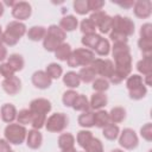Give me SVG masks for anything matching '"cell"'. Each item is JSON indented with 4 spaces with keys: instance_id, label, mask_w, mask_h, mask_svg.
<instances>
[{
    "instance_id": "25",
    "label": "cell",
    "mask_w": 152,
    "mask_h": 152,
    "mask_svg": "<svg viewBox=\"0 0 152 152\" xmlns=\"http://www.w3.org/2000/svg\"><path fill=\"white\" fill-rule=\"evenodd\" d=\"M137 69L142 75H150L152 74V56L151 57H142L137 63Z\"/></svg>"
},
{
    "instance_id": "42",
    "label": "cell",
    "mask_w": 152,
    "mask_h": 152,
    "mask_svg": "<svg viewBox=\"0 0 152 152\" xmlns=\"http://www.w3.org/2000/svg\"><path fill=\"white\" fill-rule=\"evenodd\" d=\"M45 121H46V115H42V114H33L32 113V121L31 125L34 129H40L43 126H45Z\"/></svg>"
},
{
    "instance_id": "5",
    "label": "cell",
    "mask_w": 152,
    "mask_h": 152,
    "mask_svg": "<svg viewBox=\"0 0 152 152\" xmlns=\"http://www.w3.org/2000/svg\"><path fill=\"white\" fill-rule=\"evenodd\" d=\"M110 31L129 37L134 33V23L127 17H121L116 14L112 17V30Z\"/></svg>"
},
{
    "instance_id": "8",
    "label": "cell",
    "mask_w": 152,
    "mask_h": 152,
    "mask_svg": "<svg viewBox=\"0 0 152 152\" xmlns=\"http://www.w3.org/2000/svg\"><path fill=\"white\" fill-rule=\"evenodd\" d=\"M138 137L135 134V132L131 128H125L119 137V144L126 148V150H133L138 146Z\"/></svg>"
},
{
    "instance_id": "35",
    "label": "cell",
    "mask_w": 152,
    "mask_h": 152,
    "mask_svg": "<svg viewBox=\"0 0 152 152\" xmlns=\"http://www.w3.org/2000/svg\"><path fill=\"white\" fill-rule=\"evenodd\" d=\"M91 138H93V134H91L90 131L82 129V131H80V132L77 133V138H76V140H77V144H78L82 148H84V147L87 146V144L91 140Z\"/></svg>"
},
{
    "instance_id": "2",
    "label": "cell",
    "mask_w": 152,
    "mask_h": 152,
    "mask_svg": "<svg viewBox=\"0 0 152 152\" xmlns=\"http://www.w3.org/2000/svg\"><path fill=\"white\" fill-rule=\"evenodd\" d=\"M26 33V26L21 21L13 20L7 24L5 32L2 33V43L6 45H15L19 39Z\"/></svg>"
},
{
    "instance_id": "39",
    "label": "cell",
    "mask_w": 152,
    "mask_h": 152,
    "mask_svg": "<svg viewBox=\"0 0 152 152\" xmlns=\"http://www.w3.org/2000/svg\"><path fill=\"white\" fill-rule=\"evenodd\" d=\"M80 28H81V32L83 34H91V33H96V26L91 23V20L89 18L87 19H83L81 21V25H80Z\"/></svg>"
},
{
    "instance_id": "46",
    "label": "cell",
    "mask_w": 152,
    "mask_h": 152,
    "mask_svg": "<svg viewBox=\"0 0 152 152\" xmlns=\"http://www.w3.org/2000/svg\"><path fill=\"white\" fill-rule=\"evenodd\" d=\"M97 28L100 30L101 33H109L112 30V17L107 14V17L102 20V23L97 26Z\"/></svg>"
},
{
    "instance_id": "20",
    "label": "cell",
    "mask_w": 152,
    "mask_h": 152,
    "mask_svg": "<svg viewBox=\"0 0 152 152\" xmlns=\"http://www.w3.org/2000/svg\"><path fill=\"white\" fill-rule=\"evenodd\" d=\"M75 145V137L71 133H62L58 138V147L61 150L72 148Z\"/></svg>"
},
{
    "instance_id": "55",
    "label": "cell",
    "mask_w": 152,
    "mask_h": 152,
    "mask_svg": "<svg viewBox=\"0 0 152 152\" xmlns=\"http://www.w3.org/2000/svg\"><path fill=\"white\" fill-rule=\"evenodd\" d=\"M151 76H152V74H150V75H145V82H146L145 86H151Z\"/></svg>"
},
{
    "instance_id": "44",
    "label": "cell",
    "mask_w": 152,
    "mask_h": 152,
    "mask_svg": "<svg viewBox=\"0 0 152 152\" xmlns=\"http://www.w3.org/2000/svg\"><path fill=\"white\" fill-rule=\"evenodd\" d=\"M129 52V46L127 43H114L113 44V57L116 55H121V53H126Z\"/></svg>"
},
{
    "instance_id": "10",
    "label": "cell",
    "mask_w": 152,
    "mask_h": 152,
    "mask_svg": "<svg viewBox=\"0 0 152 152\" xmlns=\"http://www.w3.org/2000/svg\"><path fill=\"white\" fill-rule=\"evenodd\" d=\"M133 11H134L135 17H138V18H141V19L148 18L151 15V12H152V2L150 0L134 1Z\"/></svg>"
},
{
    "instance_id": "32",
    "label": "cell",
    "mask_w": 152,
    "mask_h": 152,
    "mask_svg": "<svg viewBox=\"0 0 152 152\" xmlns=\"http://www.w3.org/2000/svg\"><path fill=\"white\" fill-rule=\"evenodd\" d=\"M94 50H95V52H96L99 56H107V55L109 53V51H110V45H109L108 39L101 37L100 40L97 42L96 46L94 48Z\"/></svg>"
},
{
    "instance_id": "9",
    "label": "cell",
    "mask_w": 152,
    "mask_h": 152,
    "mask_svg": "<svg viewBox=\"0 0 152 152\" xmlns=\"http://www.w3.org/2000/svg\"><path fill=\"white\" fill-rule=\"evenodd\" d=\"M32 13V7L26 1H18L12 7V15L18 20H25L27 19Z\"/></svg>"
},
{
    "instance_id": "7",
    "label": "cell",
    "mask_w": 152,
    "mask_h": 152,
    "mask_svg": "<svg viewBox=\"0 0 152 152\" xmlns=\"http://www.w3.org/2000/svg\"><path fill=\"white\" fill-rule=\"evenodd\" d=\"M90 66L93 68L96 75L102 76L103 78H109L114 72V64L110 59L95 58L90 64Z\"/></svg>"
},
{
    "instance_id": "33",
    "label": "cell",
    "mask_w": 152,
    "mask_h": 152,
    "mask_svg": "<svg viewBox=\"0 0 152 152\" xmlns=\"http://www.w3.org/2000/svg\"><path fill=\"white\" fill-rule=\"evenodd\" d=\"M138 46H139L140 51L142 52L144 57H151L152 56V39L140 38L138 40Z\"/></svg>"
},
{
    "instance_id": "53",
    "label": "cell",
    "mask_w": 152,
    "mask_h": 152,
    "mask_svg": "<svg viewBox=\"0 0 152 152\" xmlns=\"http://www.w3.org/2000/svg\"><path fill=\"white\" fill-rule=\"evenodd\" d=\"M7 58V49L4 44H0V62L5 61Z\"/></svg>"
},
{
    "instance_id": "4",
    "label": "cell",
    "mask_w": 152,
    "mask_h": 152,
    "mask_svg": "<svg viewBox=\"0 0 152 152\" xmlns=\"http://www.w3.org/2000/svg\"><path fill=\"white\" fill-rule=\"evenodd\" d=\"M5 139L13 145H20L24 142V140L26 139L27 135V131L26 128L20 125V124H8L5 128Z\"/></svg>"
},
{
    "instance_id": "51",
    "label": "cell",
    "mask_w": 152,
    "mask_h": 152,
    "mask_svg": "<svg viewBox=\"0 0 152 152\" xmlns=\"http://www.w3.org/2000/svg\"><path fill=\"white\" fill-rule=\"evenodd\" d=\"M109 38L113 40V43H127V37L118 33V32H109Z\"/></svg>"
},
{
    "instance_id": "40",
    "label": "cell",
    "mask_w": 152,
    "mask_h": 152,
    "mask_svg": "<svg viewBox=\"0 0 152 152\" xmlns=\"http://www.w3.org/2000/svg\"><path fill=\"white\" fill-rule=\"evenodd\" d=\"M128 91H129V97L132 100H140V99L145 97V95L147 93V88L142 83L141 86H139V87H137V88H134L132 90H128Z\"/></svg>"
},
{
    "instance_id": "26",
    "label": "cell",
    "mask_w": 152,
    "mask_h": 152,
    "mask_svg": "<svg viewBox=\"0 0 152 152\" xmlns=\"http://www.w3.org/2000/svg\"><path fill=\"white\" fill-rule=\"evenodd\" d=\"M63 82L66 87L69 88H77L81 83V80L78 77V74H76L75 71H69L63 76Z\"/></svg>"
},
{
    "instance_id": "12",
    "label": "cell",
    "mask_w": 152,
    "mask_h": 152,
    "mask_svg": "<svg viewBox=\"0 0 152 152\" xmlns=\"http://www.w3.org/2000/svg\"><path fill=\"white\" fill-rule=\"evenodd\" d=\"M1 87L8 95H17L21 89V81L18 76L13 75L12 77L5 78L1 83Z\"/></svg>"
},
{
    "instance_id": "58",
    "label": "cell",
    "mask_w": 152,
    "mask_h": 152,
    "mask_svg": "<svg viewBox=\"0 0 152 152\" xmlns=\"http://www.w3.org/2000/svg\"><path fill=\"white\" fill-rule=\"evenodd\" d=\"M2 30H1V26H0V44H2Z\"/></svg>"
},
{
    "instance_id": "29",
    "label": "cell",
    "mask_w": 152,
    "mask_h": 152,
    "mask_svg": "<svg viewBox=\"0 0 152 152\" xmlns=\"http://www.w3.org/2000/svg\"><path fill=\"white\" fill-rule=\"evenodd\" d=\"M71 51H72V50H71V46H70L68 43H63V44H61V45L56 49L55 55H56L57 59H59V61H66V59L69 58Z\"/></svg>"
},
{
    "instance_id": "45",
    "label": "cell",
    "mask_w": 152,
    "mask_h": 152,
    "mask_svg": "<svg viewBox=\"0 0 152 152\" xmlns=\"http://www.w3.org/2000/svg\"><path fill=\"white\" fill-rule=\"evenodd\" d=\"M107 17V13L104 12V11H97V12H93L91 13V15L89 17V19L91 20V23L96 26V28H97V26L102 23V20L104 19Z\"/></svg>"
},
{
    "instance_id": "18",
    "label": "cell",
    "mask_w": 152,
    "mask_h": 152,
    "mask_svg": "<svg viewBox=\"0 0 152 152\" xmlns=\"http://www.w3.org/2000/svg\"><path fill=\"white\" fill-rule=\"evenodd\" d=\"M78 25V21H77V18L74 17V15H65L59 21V27L64 31V32H70V31H74Z\"/></svg>"
},
{
    "instance_id": "36",
    "label": "cell",
    "mask_w": 152,
    "mask_h": 152,
    "mask_svg": "<svg viewBox=\"0 0 152 152\" xmlns=\"http://www.w3.org/2000/svg\"><path fill=\"white\" fill-rule=\"evenodd\" d=\"M17 121L18 124L20 125H27L30 124L31 125V121H32V113L30 109H21L19 110V113H17Z\"/></svg>"
},
{
    "instance_id": "17",
    "label": "cell",
    "mask_w": 152,
    "mask_h": 152,
    "mask_svg": "<svg viewBox=\"0 0 152 152\" xmlns=\"http://www.w3.org/2000/svg\"><path fill=\"white\" fill-rule=\"evenodd\" d=\"M109 124H112V122H110L108 112L100 109L94 113V126H96L99 128H103Z\"/></svg>"
},
{
    "instance_id": "30",
    "label": "cell",
    "mask_w": 152,
    "mask_h": 152,
    "mask_svg": "<svg viewBox=\"0 0 152 152\" xmlns=\"http://www.w3.org/2000/svg\"><path fill=\"white\" fill-rule=\"evenodd\" d=\"M45 72H46V75H48L51 80H57V78H59V77L62 76L63 69H62V66H61L59 64H57V63H50V64L46 66Z\"/></svg>"
},
{
    "instance_id": "47",
    "label": "cell",
    "mask_w": 152,
    "mask_h": 152,
    "mask_svg": "<svg viewBox=\"0 0 152 152\" xmlns=\"http://www.w3.org/2000/svg\"><path fill=\"white\" fill-rule=\"evenodd\" d=\"M140 134H141V137H142L145 140L151 141V140H152V124H150V122L145 124V125L140 128Z\"/></svg>"
},
{
    "instance_id": "52",
    "label": "cell",
    "mask_w": 152,
    "mask_h": 152,
    "mask_svg": "<svg viewBox=\"0 0 152 152\" xmlns=\"http://www.w3.org/2000/svg\"><path fill=\"white\" fill-rule=\"evenodd\" d=\"M0 152H12L10 142L6 139H0Z\"/></svg>"
},
{
    "instance_id": "57",
    "label": "cell",
    "mask_w": 152,
    "mask_h": 152,
    "mask_svg": "<svg viewBox=\"0 0 152 152\" xmlns=\"http://www.w3.org/2000/svg\"><path fill=\"white\" fill-rule=\"evenodd\" d=\"M62 152H77V151L75 150V147H72V148H68V150H62Z\"/></svg>"
},
{
    "instance_id": "43",
    "label": "cell",
    "mask_w": 152,
    "mask_h": 152,
    "mask_svg": "<svg viewBox=\"0 0 152 152\" xmlns=\"http://www.w3.org/2000/svg\"><path fill=\"white\" fill-rule=\"evenodd\" d=\"M74 10L83 15V14H87L89 12V8H88V0H76L74 1Z\"/></svg>"
},
{
    "instance_id": "13",
    "label": "cell",
    "mask_w": 152,
    "mask_h": 152,
    "mask_svg": "<svg viewBox=\"0 0 152 152\" xmlns=\"http://www.w3.org/2000/svg\"><path fill=\"white\" fill-rule=\"evenodd\" d=\"M32 83L38 89H48L51 86L52 80L46 75L45 71L38 70L32 75Z\"/></svg>"
},
{
    "instance_id": "34",
    "label": "cell",
    "mask_w": 152,
    "mask_h": 152,
    "mask_svg": "<svg viewBox=\"0 0 152 152\" xmlns=\"http://www.w3.org/2000/svg\"><path fill=\"white\" fill-rule=\"evenodd\" d=\"M108 88H109V81L107 78L99 77L93 81V89L95 90V93H104Z\"/></svg>"
},
{
    "instance_id": "14",
    "label": "cell",
    "mask_w": 152,
    "mask_h": 152,
    "mask_svg": "<svg viewBox=\"0 0 152 152\" xmlns=\"http://www.w3.org/2000/svg\"><path fill=\"white\" fill-rule=\"evenodd\" d=\"M42 141H43V135L42 133L38 131V129H31L27 132V135H26V144L32 150H37L42 145Z\"/></svg>"
},
{
    "instance_id": "11",
    "label": "cell",
    "mask_w": 152,
    "mask_h": 152,
    "mask_svg": "<svg viewBox=\"0 0 152 152\" xmlns=\"http://www.w3.org/2000/svg\"><path fill=\"white\" fill-rule=\"evenodd\" d=\"M28 109L33 114L46 115L51 110V102L46 99H34V100L31 101Z\"/></svg>"
},
{
    "instance_id": "49",
    "label": "cell",
    "mask_w": 152,
    "mask_h": 152,
    "mask_svg": "<svg viewBox=\"0 0 152 152\" xmlns=\"http://www.w3.org/2000/svg\"><path fill=\"white\" fill-rule=\"evenodd\" d=\"M0 75L4 76L5 78L12 77L14 75V70L11 68V65L6 62V63H1L0 64Z\"/></svg>"
},
{
    "instance_id": "3",
    "label": "cell",
    "mask_w": 152,
    "mask_h": 152,
    "mask_svg": "<svg viewBox=\"0 0 152 152\" xmlns=\"http://www.w3.org/2000/svg\"><path fill=\"white\" fill-rule=\"evenodd\" d=\"M95 59V53L86 48H80L74 51H71L69 58L66 59V63L70 68H76V66H88L93 63Z\"/></svg>"
},
{
    "instance_id": "48",
    "label": "cell",
    "mask_w": 152,
    "mask_h": 152,
    "mask_svg": "<svg viewBox=\"0 0 152 152\" xmlns=\"http://www.w3.org/2000/svg\"><path fill=\"white\" fill-rule=\"evenodd\" d=\"M140 38L144 39H152V25L150 23H146L140 28Z\"/></svg>"
},
{
    "instance_id": "56",
    "label": "cell",
    "mask_w": 152,
    "mask_h": 152,
    "mask_svg": "<svg viewBox=\"0 0 152 152\" xmlns=\"http://www.w3.org/2000/svg\"><path fill=\"white\" fill-rule=\"evenodd\" d=\"M4 11H5V6H4V4L0 1V17L4 14Z\"/></svg>"
},
{
    "instance_id": "38",
    "label": "cell",
    "mask_w": 152,
    "mask_h": 152,
    "mask_svg": "<svg viewBox=\"0 0 152 152\" xmlns=\"http://www.w3.org/2000/svg\"><path fill=\"white\" fill-rule=\"evenodd\" d=\"M84 150L86 152H103V146H102V142L97 138L93 137L91 140L84 147Z\"/></svg>"
},
{
    "instance_id": "28",
    "label": "cell",
    "mask_w": 152,
    "mask_h": 152,
    "mask_svg": "<svg viewBox=\"0 0 152 152\" xmlns=\"http://www.w3.org/2000/svg\"><path fill=\"white\" fill-rule=\"evenodd\" d=\"M78 125L82 127H93L94 126V113L91 110H87V112H82V114H80L78 119Z\"/></svg>"
},
{
    "instance_id": "60",
    "label": "cell",
    "mask_w": 152,
    "mask_h": 152,
    "mask_svg": "<svg viewBox=\"0 0 152 152\" xmlns=\"http://www.w3.org/2000/svg\"><path fill=\"white\" fill-rule=\"evenodd\" d=\"M12 152H14V151H12Z\"/></svg>"
},
{
    "instance_id": "23",
    "label": "cell",
    "mask_w": 152,
    "mask_h": 152,
    "mask_svg": "<svg viewBox=\"0 0 152 152\" xmlns=\"http://www.w3.org/2000/svg\"><path fill=\"white\" fill-rule=\"evenodd\" d=\"M96 76H97V75L95 74V71L93 70V68H91L90 65L81 68V69H80V72H78L80 80H81L82 82H84V83H90V82H93V81L96 78Z\"/></svg>"
},
{
    "instance_id": "16",
    "label": "cell",
    "mask_w": 152,
    "mask_h": 152,
    "mask_svg": "<svg viewBox=\"0 0 152 152\" xmlns=\"http://www.w3.org/2000/svg\"><path fill=\"white\" fill-rule=\"evenodd\" d=\"M107 102H108V99L104 93H94L90 97L89 104H90V108L100 110L107 104Z\"/></svg>"
},
{
    "instance_id": "27",
    "label": "cell",
    "mask_w": 152,
    "mask_h": 152,
    "mask_svg": "<svg viewBox=\"0 0 152 152\" xmlns=\"http://www.w3.org/2000/svg\"><path fill=\"white\" fill-rule=\"evenodd\" d=\"M102 134L107 140H115L120 134V129H119L118 125L109 124L102 128Z\"/></svg>"
},
{
    "instance_id": "15",
    "label": "cell",
    "mask_w": 152,
    "mask_h": 152,
    "mask_svg": "<svg viewBox=\"0 0 152 152\" xmlns=\"http://www.w3.org/2000/svg\"><path fill=\"white\" fill-rule=\"evenodd\" d=\"M0 116L2 119V121L7 122V124H12L15 119H17V109L12 103H5L1 107L0 110Z\"/></svg>"
},
{
    "instance_id": "37",
    "label": "cell",
    "mask_w": 152,
    "mask_h": 152,
    "mask_svg": "<svg viewBox=\"0 0 152 152\" xmlns=\"http://www.w3.org/2000/svg\"><path fill=\"white\" fill-rule=\"evenodd\" d=\"M142 83H144L142 77L140 75H135V74L134 75H129L127 77V80H126V87H127L128 90H132V89L141 86Z\"/></svg>"
},
{
    "instance_id": "41",
    "label": "cell",
    "mask_w": 152,
    "mask_h": 152,
    "mask_svg": "<svg viewBox=\"0 0 152 152\" xmlns=\"http://www.w3.org/2000/svg\"><path fill=\"white\" fill-rule=\"evenodd\" d=\"M77 95H78V94H77L75 90H72V89L66 90V91L63 94V96H62L63 104H64L65 107H71L72 103H74V101H75V99L77 97Z\"/></svg>"
},
{
    "instance_id": "59",
    "label": "cell",
    "mask_w": 152,
    "mask_h": 152,
    "mask_svg": "<svg viewBox=\"0 0 152 152\" xmlns=\"http://www.w3.org/2000/svg\"><path fill=\"white\" fill-rule=\"evenodd\" d=\"M112 152H124L122 150H119V148H115V150H113Z\"/></svg>"
},
{
    "instance_id": "6",
    "label": "cell",
    "mask_w": 152,
    "mask_h": 152,
    "mask_svg": "<svg viewBox=\"0 0 152 152\" xmlns=\"http://www.w3.org/2000/svg\"><path fill=\"white\" fill-rule=\"evenodd\" d=\"M69 124V119L64 113H53L45 121V128L52 133H61L63 132Z\"/></svg>"
},
{
    "instance_id": "22",
    "label": "cell",
    "mask_w": 152,
    "mask_h": 152,
    "mask_svg": "<svg viewBox=\"0 0 152 152\" xmlns=\"http://www.w3.org/2000/svg\"><path fill=\"white\" fill-rule=\"evenodd\" d=\"M75 110H78V112H87V110H90V104H89V101L88 99L86 97V95H82V94H78L77 97L75 99L72 106H71Z\"/></svg>"
},
{
    "instance_id": "24",
    "label": "cell",
    "mask_w": 152,
    "mask_h": 152,
    "mask_svg": "<svg viewBox=\"0 0 152 152\" xmlns=\"http://www.w3.org/2000/svg\"><path fill=\"white\" fill-rule=\"evenodd\" d=\"M7 63L11 65V68L14 70V72L20 71L24 68V64H25L23 56L18 55V53H12L10 57H7Z\"/></svg>"
},
{
    "instance_id": "54",
    "label": "cell",
    "mask_w": 152,
    "mask_h": 152,
    "mask_svg": "<svg viewBox=\"0 0 152 152\" xmlns=\"http://www.w3.org/2000/svg\"><path fill=\"white\" fill-rule=\"evenodd\" d=\"M120 7H122V8H131V7H133L134 6V1H132V0H128V1H124V2H116Z\"/></svg>"
},
{
    "instance_id": "31",
    "label": "cell",
    "mask_w": 152,
    "mask_h": 152,
    "mask_svg": "<svg viewBox=\"0 0 152 152\" xmlns=\"http://www.w3.org/2000/svg\"><path fill=\"white\" fill-rule=\"evenodd\" d=\"M100 38H101V36L100 34H97V33H91V34H84L83 37H82V39H81V42H82V44L86 46V49H94L95 46H96V44H97V42L100 40Z\"/></svg>"
},
{
    "instance_id": "19",
    "label": "cell",
    "mask_w": 152,
    "mask_h": 152,
    "mask_svg": "<svg viewBox=\"0 0 152 152\" xmlns=\"http://www.w3.org/2000/svg\"><path fill=\"white\" fill-rule=\"evenodd\" d=\"M46 34V28L43 26H32L27 31V38L32 42H38L43 40Z\"/></svg>"
},
{
    "instance_id": "50",
    "label": "cell",
    "mask_w": 152,
    "mask_h": 152,
    "mask_svg": "<svg viewBox=\"0 0 152 152\" xmlns=\"http://www.w3.org/2000/svg\"><path fill=\"white\" fill-rule=\"evenodd\" d=\"M104 6V1L102 0H88V8L89 12H97V11H102V7Z\"/></svg>"
},
{
    "instance_id": "1",
    "label": "cell",
    "mask_w": 152,
    "mask_h": 152,
    "mask_svg": "<svg viewBox=\"0 0 152 152\" xmlns=\"http://www.w3.org/2000/svg\"><path fill=\"white\" fill-rule=\"evenodd\" d=\"M66 33L57 25H51L46 28V34L43 39V46L46 51L55 52L56 49L64 43Z\"/></svg>"
},
{
    "instance_id": "21",
    "label": "cell",
    "mask_w": 152,
    "mask_h": 152,
    "mask_svg": "<svg viewBox=\"0 0 152 152\" xmlns=\"http://www.w3.org/2000/svg\"><path fill=\"white\" fill-rule=\"evenodd\" d=\"M108 114L112 124H120L126 119V110L122 107H113Z\"/></svg>"
}]
</instances>
